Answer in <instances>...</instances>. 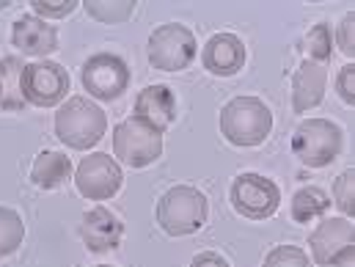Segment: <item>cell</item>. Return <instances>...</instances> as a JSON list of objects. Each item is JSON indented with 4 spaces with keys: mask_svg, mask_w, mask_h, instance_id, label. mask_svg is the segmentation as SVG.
Segmentation results:
<instances>
[{
    "mask_svg": "<svg viewBox=\"0 0 355 267\" xmlns=\"http://www.w3.org/2000/svg\"><path fill=\"white\" fill-rule=\"evenodd\" d=\"M331 209V198L322 187H300L292 196V218L297 223H314L325 218Z\"/></svg>",
    "mask_w": 355,
    "mask_h": 267,
    "instance_id": "cell-18",
    "label": "cell"
},
{
    "mask_svg": "<svg viewBox=\"0 0 355 267\" xmlns=\"http://www.w3.org/2000/svg\"><path fill=\"white\" fill-rule=\"evenodd\" d=\"M265 267H314L309 254L297 246H275L265 257Z\"/></svg>",
    "mask_w": 355,
    "mask_h": 267,
    "instance_id": "cell-23",
    "label": "cell"
},
{
    "mask_svg": "<svg viewBox=\"0 0 355 267\" xmlns=\"http://www.w3.org/2000/svg\"><path fill=\"white\" fill-rule=\"evenodd\" d=\"M96 267H113V265H96Z\"/></svg>",
    "mask_w": 355,
    "mask_h": 267,
    "instance_id": "cell-31",
    "label": "cell"
},
{
    "mask_svg": "<svg viewBox=\"0 0 355 267\" xmlns=\"http://www.w3.org/2000/svg\"><path fill=\"white\" fill-rule=\"evenodd\" d=\"M353 265H355V248L353 251H347V254H342L331 267H353Z\"/></svg>",
    "mask_w": 355,
    "mask_h": 267,
    "instance_id": "cell-29",
    "label": "cell"
},
{
    "mask_svg": "<svg viewBox=\"0 0 355 267\" xmlns=\"http://www.w3.org/2000/svg\"><path fill=\"white\" fill-rule=\"evenodd\" d=\"M336 42H339V50H342L347 58H353L355 55V11H350V14L342 17Z\"/></svg>",
    "mask_w": 355,
    "mask_h": 267,
    "instance_id": "cell-26",
    "label": "cell"
},
{
    "mask_svg": "<svg viewBox=\"0 0 355 267\" xmlns=\"http://www.w3.org/2000/svg\"><path fill=\"white\" fill-rule=\"evenodd\" d=\"M325 86H328V69L325 64L317 61H303L292 78V110L306 113L317 107L325 99Z\"/></svg>",
    "mask_w": 355,
    "mask_h": 267,
    "instance_id": "cell-16",
    "label": "cell"
},
{
    "mask_svg": "<svg viewBox=\"0 0 355 267\" xmlns=\"http://www.w3.org/2000/svg\"><path fill=\"white\" fill-rule=\"evenodd\" d=\"M190 267H232V265L220 254H215V251H201V254L193 257Z\"/></svg>",
    "mask_w": 355,
    "mask_h": 267,
    "instance_id": "cell-28",
    "label": "cell"
},
{
    "mask_svg": "<svg viewBox=\"0 0 355 267\" xmlns=\"http://www.w3.org/2000/svg\"><path fill=\"white\" fill-rule=\"evenodd\" d=\"M78 6H80V0H31L33 14L42 17V19H47V17L64 19V17H69Z\"/></svg>",
    "mask_w": 355,
    "mask_h": 267,
    "instance_id": "cell-25",
    "label": "cell"
},
{
    "mask_svg": "<svg viewBox=\"0 0 355 267\" xmlns=\"http://www.w3.org/2000/svg\"><path fill=\"white\" fill-rule=\"evenodd\" d=\"M86 14L99 19V22H107V25H116V22H127L135 11V3L132 0H86L83 3Z\"/></svg>",
    "mask_w": 355,
    "mask_h": 267,
    "instance_id": "cell-21",
    "label": "cell"
},
{
    "mask_svg": "<svg viewBox=\"0 0 355 267\" xmlns=\"http://www.w3.org/2000/svg\"><path fill=\"white\" fill-rule=\"evenodd\" d=\"M353 223L347 218H322V223L311 232L309 246H311V257L314 262L322 267H331L342 254L353 251L355 246Z\"/></svg>",
    "mask_w": 355,
    "mask_h": 267,
    "instance_id": "cell-11",
    "label": "cell"
},
{
    "mask_svg": "<svg viewBox=\"0 0 355 267\" xmlns=\"http://www.w3.org/2000/svg\"><path fill=\"white\" fill-rule=\"evenodd\" d=\"M272 130V113L257 96H234L220 110V135L232 146H259Z\"/></svg>",
    "mask_w": 355,
    "mask_h": 267,
    "instance_id": "cell-2",
    "label": "cell"
},
{
    "mask_svg": "<svg viewBox=\"0 0 355 267\" xmlns=\"http://www.w3.org/2000/svg\"><path fill=\"white\" fill-rule=\"evenodd\" d=\"M105 130H107V116L89 96H69L55 113V135L69 149L86 152L96 146Z\"/></svg>",
    "mask_w": 355,
    "mask_h": 267,
    "instance_id": "cell-1",
    "label": "cell"
},
{
    "mask_svg": "<svg viewBox=\"0 0 355 267\" xmlns=\"http://www.w3.org/2000/svg\"><path fill=\"white\" fill-rule=\"evenodd\" d=\"M306 53H309V61H317V64L331 61V55H334V36H331V28L325 22H317L306 33Z\"/></svg>",
    "mask_w": 355,
    "mask_h": 267,
    "instance_id": "cell-22",
    "label": "cell"
},
{
    "mask_svg": "<svg viewBox=\"0 0 355 267\" xmlns=\"http://www.w3.org/2000/svg\"><path fill=\"white\" fill-rule=\"evenodd\" d=\"M22 61L19 58H3L0 61V107L3 110H22Z\"/></svg>",
    "mask_w": 355,
    "mask_h": 267,
    "instance_id": "cell-19",
    "label": "cell"
},
{
    "mask_svg": "<svg viewBox=\"0 0 355 267\" xmlns=\"http://www.w3.org/2000/svg\"><path fill=\"white\" fill-rule=\"evenodd\" d=\"M229 198H232L234 212L248 221H265L270 215H275V209L281 204L278 184L262 174H254V171L234 177Z\"/></svg>",
    "mask_w": 355,
    "mask_h": 267,
    "instance_id": "cell-7",
    "label": "cell"
},
{
    "mask_svg": "<svg viewBox=\"0 0 355 267\" xmlns=\"http://www.w3.org/2000/svg\"><path fill=\"white\" fill-rule=\"evenodd\" d=\"M121 166L105 155V152H94L89 157L80 160L78 171H75V184H78V193L86 196L89 201H107L113 198L119 190H121Z\"/></svg>",
    "mask_w": 355,
    "mask_h": 267,
    "instance_id": "cell-10",
    "label": "cell"
},
{
    "mask_svg": "<svg viewBox=\"0 0 355 267\" xmlns=\"http://www.w3.org/2000/svg\"><path fill=\"white\" fill-rule=\"evenodd\" d=\"M113 155L130 169H146L163 155V135L141 119H124L113 127Z\"/></svg>",
    "mask_w": 355,
    "mask_h": 267,
    "instance_id": "cell-6",
    "label": "cell"
},
{
    "mask_svg": "<svg viewBox=\"0 0 355 267\" xmlns=\"http://www.w3.org/2000/svg\"><path fill=\"white\" fill-rule=\"evenodd\" d=\"M209 218L207 196L193 184H177L157 201V223L171 237H187L204 229Z\"/></svg>",
    "mask_w": 355,
    "mask_h": 267,
    "instance_id": "cell-3",
    "label": "cell"
},
{
    "mask_svg": "<svg viewBox=\"0 0 355 267\" xmlns=\"http://www.w3.org/2000/svg\"><path fill=\"white\" fill-rule=\"evenodd\" d=\"M336 91H339L342 102H347V105L355 102V64L342 67V72H339V78H336Z\"/></svg>",
    "mask_w": 355,
    "mask_h": 267,
    "instance_id": "cell-27",
    "label": "cell"
},
{
    "mask_svg": "<svg viewBox=\"0 0 355 267\" xmlns=\"http://www.w3.org/2000/svg\"><path fill=\"white\" fill-rule=\"evenodd\" d=\"M196 53H198V44H196L193 31L179 25V22H168V25L155 28L152 36H149V47H146L149 64L160 72L187 69L196 61Z\"/></svg>",
    "mask_w": 355,
    "mask_h": 267,
    "instance_id": "cell-5",
    "label": "cell"
},
{
    "mask_svg": "<svg viewBox=\"0 0 355 267\" xmlns=\"http://www.w3.org/2000/svg\"><path fill=\"white\" fill-rule=\"evenodd\" d=\"M11 42L22 55L44 58L53 50H58V31L36 14H22L11 25Z\"/></svg>",
    "mask_w": 355,
    "mask_h": 267,
    "instance_id": "cell-13",
    "label": "cell"
},
{
    "mask_svg": "<svg viewBox=\"0 0 355 267\" xmlns=\"http://www.w3.org/2000/svg\"><path fill=\"white\" fill-rule=\"evenodd\" d=\"M72 179V160L61 152H39L31 166V182L39 190H58Z\"/></svg>",
    "mask_w": 355,
    "mask_h": 267,
    "instance_id": "cell-17",
    "label": "cell"
},
{
    "mask_svg": "<svg viewBox=\"0 0 355 267\" xmlns=\"http://www.w3.org/2000/svg\"><path fill=\"white\" fill-rule=\"evenodd\" d=\"M135 119L157 130L160 135L174 124L177 119V96L168 86H146L135 99Z\"/></svg>",
    "mask_w": 355,
    "mask_h": 267,
    "instance_id": "cell-15",
    "label": "cell"
},
{
    "mask_svg": "<svg viewBox=\"0 0 355 267\" xmlns=\"http://www.w3.org/2000/svg\"><path fill=\"white\" fill-rule=\"evenodd\" d=\"M201 64L215 78H232L245 64V44L234 33H215L201 50Z\"/></svg>",
    "mask_w": 355,
    "mask_h": 267,
    "instance_id": "cell-12",
    "label": "cell"
},
{
    "mask_svg": "<svg viewBox=\"0 0 355 267\" xmlns=\"http://www.w3.org/2000/svg\"><path fill=\"white\" fill-rule=\"evenodd\" d=\"M342 146H345V132L331 119H306L297 124L292 135V152L309 169L331 166L342 155Z\"/></svg>",
    "mask_w": 355,
    "mask_h": 267,
    "instance_id": "cell-4",
    "label": "cell"
},
{
    "mask_svg": "<svg viewBox=\"0 0 355 267\" xmlns=\"http://www.w3.org/2000/svg\"><path fill=\"white\" fill-rule=\"evenodd\" d=\"M8 6H11V0H0V11H3V8H8Z\"/></svg>",
    "mask_w": 355,
    "mask_h": 267,
    "instance_id": "cell-30",
    "label": "cell"
},
{
    "mask_svg": "<svg viewBox=\"0 0 355 267\" xmlns=\"http://www.w3.org/2000/svg\"><path fill=\"white\" fill-rule=\"evenodd\" d=\"M80 80L89 96L110 102V99H119L130 86V67L124 64V58L113 53H96L83 64Z\"/></svg>",
    "mask_w": 355,
    "mask_h": 267,
    "instance_id": "cell-9",
    "label": "cell"
},
{
    "mask_svg": "<svg viewBox=\"0 0 355 267\" xmlns=\"http://www.w3.org/2000/svg\"><path fill=\"white\" fill-rule=\"evenodd\" d=\"M22 96L25 102L36 105V107H53L61 105L69 94V72L55 64V61H33L28 67H22Z\"/></svg>",
    "mask_w": 355,
    "mask_h": 267,
    "instance_id": "cell-8",
    "label": "cell"
},
{
    "mask_svg": "<svg viewBox=\"0 0 355 267\" xmlns=\"http://www.w3.org/2000/svg\"><path fill=\"white\" fill-rule=\"evenodd\" d=\"M353 182H355V171L347 169L342 171L336 184H334V204L342 209V218H350L355 215V193H353Z\"/></svg>",
    "mask_w": 355,
    "mask_h": 267,
    "instance_id": "cell-24",
    "label": "cell"
},
{
    "mask_svg": "<svg viewBox=\"0 0 355 267\" xmlns=\"http://www.w3.org/2000/svg\"><path fill=\"white\" fill-rule=\"evenodd\" d=\"M25 240V223L22 218L8 209V207H0V259L11 257Z\"/></svg>",
    "mask_w": 355,
    "mask_h": 267,
    "instance_id": "cell-20",
    "label": "cell"
},
{
    "mask_svg": "<svg viewBox=\"0 0 355 267\" xmlns=\"http://www.w3.org/2000/svg\"><path fill=\"white\" fill-rule=\"evenodd\" d=\"M121 234H124V226L107 207H94L80 221V237L91 254H107L119 248Z\"/></svg>",
    "mask_w": 355,
    "mask_h": 267,
    "instance_id": "cell-14",
    "label": "cell"
}]
</instances>
